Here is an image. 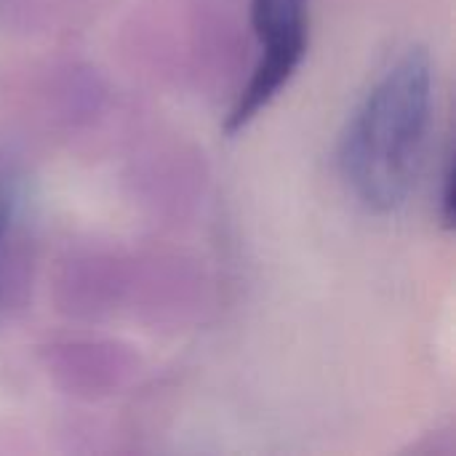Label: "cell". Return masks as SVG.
I'll return each instance as SVG.
<instances>
[{"label": "cell", "mask_w": 456, "mask_h": 456, "mask_svg": "<svg viewBox=\"0 0 456 456\" xmlns=\"http://www.w3.org/2000/svg\"><path fill=\"white\" fill-rule=\"evenodd\" d=\"M259 61L224 118V131H243L297 75L310 43V0H251Z\"/></svg>", "instance_id": "cell-2"}, {"label": "cell", "mask_w": 456, "mask_h": 456, "mask_svg": "<svg viewBox=\"0 0 456 456\" xmlns=\"http://www.w3.org/2000/svg\"><path fill=\"white\" fill-rule=\"evenodd\" d=\"M454 155H452V150H446L444 166H441V190H438V216H441V224H444L446 230L454 227Z\"/></svg>", "instance_id": "cell-4"}, {"label": "cell", "mask_w": 456, "mask_h": 456, "mask_svg": "<svg viewBox=\"0 0 456 456\" xmlns=\"http://www.w3.org/2000/svg\"><path fill=\"white\" fill-rule=\"evenodd\" d=\"M433 61L409 48L369 88L339 139L347 190L377 214L398 211L417 182L436 99Z\"/></svg>", "instance_id": "cell-1"}, {"label": "cell", "mask_w": 456, "mask_h": 456, "mask_svg": "<svg viewBox=\"0 0 456 456\" xmlns=\"http://www.w3.org/2000/svg\"><path fill=\"white\" fill-rule=\"evenodd\" d=\"M24 267V184L16 163L0 150V313L19 289Z\"/></svg>", "instance_id": "cell-3"}]
</instances>
